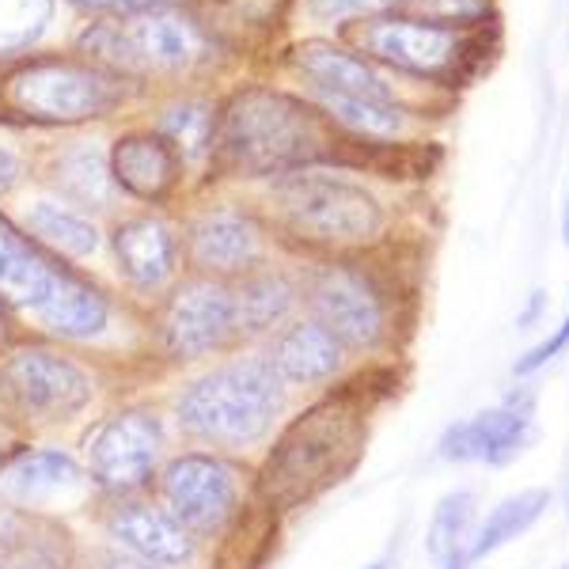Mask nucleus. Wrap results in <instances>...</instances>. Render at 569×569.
Wrapping results in <instances>:
<instances>
[{
  "instance_id": "1",
  "label": "nucleus",
  "mask_w": 569,
  "mask_h": 569,
  "mask_svg": "<svg viewBox=\"0 0 569 569\" xmlns=\"http://www.w3.org/2000/svg\"><path fill=\"white\" fill-rule=\"evenodd\" d=\"M361 415L342 399H327L300 415L278 440L262 471L266 501L289 509L338 482L361 452Z\"/></svg>"
},
{
  "instance_id": "2",
  "label": "nucleus",
  "mask_w": 569,
  "mask_h": 569,
  "mask_svg": "<svg viewBox=\"0 0 569 569\" xmlns=\"http://www.w3.org/2000/svg\"><path fill=\"white\" fill-rule=\"evenodd\" d=\"M0 300L42 319L66 338H96L107 327V300L53 259H46L4 217H0Z\"/></svg>"
},
{
  "instance_id": "3",
  "label": "nucleus",
  "mask_w": 569,
  "mask_h": 569,
  "mask_svg": "<svg viewBox=\"0 0 569 569\" xmlns=\"http://www.w3.org/2000/svg\"><path fill=\"white\" fill-rule=\"evenodd\" d=\"M281 399L284 388L270 357H243L190 383L179 399V421L213 445H254L273 426Z\"/></svg>"
},
{
  "instance_id": "4",
  "label": "nucleus",
  "mask_w": 569,
  "mask_h": 569,
  "mask_svg": "<svg viewBox=\"0 0 569 569\" xmlns=\"http://www.w3.org/2000/svg\"><path fill=\"white\" fill-rule=\"evenodd\" d=\"M220 149L240 171L270 176L319 152L316 118L273 91H247L220 118Z\"/></svg>"
},
{
  "instance_id": "5",
  "label": "nucleus",
  "mask_w": 569,
  "mask_h": 569,
  "mask_svg": "<svg viewBox=\"0 0 569 569\" xmlns=\"http://www.w3.org/2000/svg\"><path fill=\"white\" fill-rule=\"evenodd\" d=\"M273 206L297 236L316 243H365L380 232V206L369 190L335 176H289L273 187Z\"/></svg>"
},
{
  "instance_id": "6",
  "label": "nucleus",
  "mask_w": 569,
  "mask_h": 569,
  "mask_svg": "<svg viewBox=\"0 0 569 569\" xmlns=\"http://www.w3.org/2000/svg\"><path fill=\"white\" fill-rule=\"evenodd\" d=\"M0 399L31 421H58L84 410L91 380L69 357L27 346L0 361Z\"/></svg>"
},
{
  "instance_id": "7",
  "label": "nucleus",
  "mask_w": 569,
  "mask_h": 569,
  "mask_svg": "<svg viewBox=\"0 0 569 569\" xmlns=\"http://www.w3.org/2000/svg\"><path fill=\"white\" fill-rule=\"evenodd\" d=\"M88 50L114 69L176 72L198 61L201 34L194 23L171 12H144L122 23H99L88 31Z\"/></svg>"
},
{
  "instance_id": "8",
  "label": "nucleus",
  "mask_w": 569,
  "mask_h": 569,
  "mask_svg": "<svg viewBox=\"0 0 569 569\" xmlns=\"http://www.w3.org/2000/svg\"><path fill=\"white\" fill-rule=\"evenodd\" d=\"M4 96L16 110L39 122H84L114 103V84L103 72L34 66L16 72L4 84Z\"/></svg>"
},
{
  "instance_id": "9",
  "label": "nucleus",
  "mask_w": 569,
  "mask_h": 569,
  "mask_svg": "<svg viewBox=\"0 0 569 569\" xmlns=\"http://www.w3.org/2000/svg\"><path fill=\"white\" fill-rule=\"evenodd\" d=\"M160 486L168 512L194 536L224 528L236 512V501H240L232 467L213 460V456H182L163 471Z\"/></svg>"
},
{
  "instance_id": "10",
  "label": "nucleus",
  "mask_w": 569,
  "mask_h": 569,
  "mask_svg": "<svg viewBox=\"0 0 569 569\" xmlns=\"http://www.w3.org/2000/svg\"><path fill=\"white\" fill-rule=\"evenodd\" d=\"M163 452V429L149 410H122L88 448V467L107 490H133L149 482Z\"/></svg>"
},
{
  "instance_id": "11",
  "label": "nucleus",
  "mask_w": 569,
  "mask_h": 569,
  "mask_svg": "<svg viewBox=\"0 0 569 569\" xmlns=\"http://www.w3.org/2000/svg\"><path fill=\"white\" fill-rule=\"evenodd\" d=\"M311 308L316 319L342 346L372 350L383 338V305L376 289L350 266H327L311 278Z\"/></svg>"
},
{
  "instance_id": "12",
  "label": "nucleus",
  "mask_w": 569,
  "mask_h": 569,
  "mask_svg": "<svg viewBox=\"0 0 569 569\" xmlns=\"http://www.w3.org/2000/svg\"><path fill=\"white\" fill-rule=\"evenodd\" d=\"M236 335V300L224 284L198 281L163 311V342L176 357H206Z\"/></svg>"
},
{
  "instance_id": "13",
  "label": "nucleus",
  "mask_w": 569,
  "mask_h": 569,
  "mask_svg": "<svg viewBox=\"0 0 569 569\" xmlns=\"http://www.w3.org/2000/svg\"><path fill=\"white\" fill-rule=\"evenodd\" d=\"M531 445H536V426L528 421V415H520L512 407H493L448 426L445 437H440V456L452 463L482 460L505 467L517 460V456H525V448Z\"/></svg>"
},
{
  "instance_id": "14",
  "label": "nucleus",
  "mask_w": 569,
  "mask_h": 569,
  "mask_svg": "<svg viewBox=\"0 0 569 569\" xmlns=\"http://www.w3.org/2000/svg\"><path fill=\"white\" fill-rule=\"evenodd\" d=\"M365 46L380 61L407 72H445L456 61L460 39L452 27H440L429 20H376L365 27Z\"/></svg>"
},
{
  "instance_id": "15",
  "label": "nucleus",
  "mask_w": 569,
  "mask_h": 569,
  "mask_svg": "<svg viewBox=\"0 0 569 569\" xmlns=\"http://www.w3.org/2000/svg\"><path fill=\"white\" fill-rule=\"evenodd\" d=\"M110 531H114L118 543H126L156 566L194 562V531H187L171 512L156 509V505H122L110 517Z\"/></svg>"
},
{
  "instance_id": "16",
  "label": "nucleus",
  "mask_w": 569,
  "mask_h": 569,
  "mask_svg": "<svg viewBox=\"0 0 569 569\" xmlns=\"http://www.w3.org/2000/svg\"><path fill=\"white\" fill-rule=\"evenodd\" d=\"M342 350L346 346L338 342L319 319H305V323H292L278 342H273L270 365L278 369L281 380L316 383L342 369Z\"/></svg>"
},
{
  "instance_id": "17",
  "label": "nucleus",
  "mask_w": 569,
  "mask_h": 569,
  "mask_svg": "<svg viewBox=\"0 0 569 569\" xmlns=\"http://www.w3.org/2000/svg\"><path fill=\"white\" fill-rule=\"evenodd\" d=\"M114 254L137 289H156L176 273V236L163 220H130L118 228Z\"/></svg>"
},
{
  "instance_id": "18",
  "label": "nucleus",
  "mask_w": 569,
  "mask_h": 569,
  "mask_svg": "<svg viewBox=\"0 0 569 569\" xmlns=\"http://www.w3.org/2000/svg\"><path fill=\"white\" fill-rule=\"evenodd\" d=\"M110 179L133 198H163L176 182V152L168 149L163 137L133 133L114 144Z\"/></svg>"
},
{
  "instance_id": "19",
  "label": "nucleus",
  "mask_w": 569,
  "mask_h": 569,
  "mask_svg": "<svg viewBox=\"0 0 569 569\" xmlns=\"http://www.w3.org/2000/svg\"><path fill=\"white\" fill-rule=\"evenodd\" d=\"M80 486V467L66 452L53 448H34L0 467V498L12 505L46 501L53 493H66Z\"/></svg>"
},
{
  "instance_id": "20",
  "label": "nucleus",
  "mask_w": 569,
  "mask_h": 569,
  "mask_svg": "<svg viewBox=\"0 0 569 569\" xmlns=\"http://www.w3.org/2000/svg\"><path fill=\"white\" fill-rule=\"evenodd\" d=\"M300 69L308 72V80L319 91H338V96H369V99H391V88L383 84L376 72L365 66L361 58L338 50L327 42H308L300 46Z\"/></svg>"
},
{
  "instance_id": "21",
  "label": "nucleus",
  "mask_w": 569,
  "mask_h": 569,
  "mask_svg": "<svg viewBox=\"0 0 569 569\" xmlns=\"http://www.w3.org/2000/svg\"><path fill=\"white\" fill-rule=\"evenodd\" d=\"M190 243H194V259L220 273L247 270L259 254V232L240 213H213L198 220Z\"/></svg>"
},
{
  "instance_id": "22",
  "label": "nucleus",
  "mask_w": 569,
  "mask_h": 569,
  "mask_svg": "<svg viewBox=\"0 0 569 569\" xmlns=\"http://www.w3.org/2000/svg\"><path fill=\"white\" fill-rule=\"evenodd\" d=\"M547 505H550V490H525V493H512V498H505L498 509L486 517V525L479 528V539H475L471 550H467V558H471V562H479V558H486L490 550L505 547L509 539L525 536V531L547 512Z\"/></svg>"
},
{
  "instance_id": "23",
  "label": "nucleus",
  "mask_w": 569,
  "mask_h": 569,
  "mask_svg": "<svg viewBox=\"0 0 569 569\" xmlns=\"http://www.w3.org/2000/svg\"><path fill=\"white\" fill-rule=\"evenodd\" d=\"M27 224H31V232L39 236V240L72 254V259H84V254H91L99 247L96 224H91L88 217L72 213L61 201H34V206L27 209Z\"/></svg>"
},
{
  "instance_id": "24",
  "label": "nucleus",
  "mask_w": 569,
  "mask_h": 569,
  "mask_svg": "<svg viewBox=\"0 0 569 569\" xmlns=\"http://www.w3.org/2000/svg\"><path fill=\"white\" fill-rule=\"evenodd\" d=\"M232 300H236V330L254 335V330H270L273 323H281V319L289 316L292 289L284 278L266 273V278L243 281L240 292H232Z\"/></svg>"
},
{
  "instance_id": "25",
  "label": "nucleus",
  "mask_w": 569,
  "mask_h": 569,
  "mask_svg": "<svg viewBox=\"0 0 569 569\" xmlns=\"http://www.w3.org/2000/svg\"><path fill=\"white\" fill-rule=\"evenodd\" d=\"M319 103L327 114H335L346 130L361 137H395L402 130V110L395 99H369V96H338V91H319Z\"/></svg>"
},
{
  "instance_id": "26",
  "label": "nucleus",
  "mask_w": 569,
  "mask_h": 569,
  "mask_svg": "<svg viewBox=\"0 0 569 569\" xmlns=\"http://www.w3.org/2000/svg\"><path fill=\"white\" fill-rule=\"evenodd\" d=\"M61 547L39 525L0 520V569H61Z\"/></svg>"
},
{
  "instance_id": "27",
  "label": "nucleus",
  "mask_w": 569,
  "mask_h": 569,
  "mask_svg": "<svg viewBox=\"0 0 569 569\" xmlns=\"http://www.w3.org/2000/svg\"><path fill=\"white\" fill-rule=\"evenodd\" d=\"M58 182L69 198L84 201V206H107L110 190H114L110 168L91 144H72L58 156Z\"/></svg>"
},
{
  "instance_id": "28",
  "label": "nucleus",
  "mask_w": 569,
  "mask_h": 569,
  "mask_svg": "<svg viewBox=\"0 0 569 569\" xmlns=\"http://www.w3.org/2000/svg\"><path fill=\"white\" fill-rule=\"evenodd\" d=\"M53 0H0V53L31 46L50 27Z\"/></svg>"
},
{
  "instance_id": "29",
  "label": "nucleus",
  "mask_w": 569,
  "mask_h": 569,
  "mask_svg": "<svg viewBox=\"0 0 569 569\" xmlns=\"http://www.w3.org/2000/svg\"><path fill=\"white\" fill-rule=\"evenodd\" d=\"M471 517H475L471 493H448V498L437 505L433 525H429V536H426V550L433 562H445L452 550H460V539H463V531L471 528Z\"/></svg>"
},
{
  "instance_id": "30",
  "label": "nucleus",
  "mask_w": 569,
  "mask_h": 569,
  "mask_svg": "<svg viewBox=\"0 0 569 569\" xmlns=\"http://www.w3.org/2000/svg\"><path fill=\"white\" fill-rule=\"evenodd\" d=\"M163 137H168L187 160H201L213 141V118L201 103H182L176 110H168L163 118Z\"/></svg>"
},
{
  "instance_id": "31",
  "label": "nucleus",
  "mask_w": 569,
  "mask_h": 569,
  "mask_svg": "<svg viewBox=\"0 0 569 569\" xmlns=\"http://www.w3.org/2000/svg\"><path fill=\"white\" fill-rule=\"evenodd\" d=\"M566 346H569V311H566L562 327H558L555 335L547 338V342L531 346V350L517 361V369H512V372H517V376H536L539 369H547V365L555 361L558 353H566Z\"/></svg>"
},
{
  "instance_id": "32",
  "label": "nucleus",
  "mask_w": 569,
  "mask_h": 569,
  "mask_svg": "<svg viewBox=\"0 0 569 569\" xmlns=\"http://www.w3.org/2000/svg\"><path fill=\"white\" fill-rule=\"evenodd\" d=\"M429 8V23L445 20V23H471V20H482L490 12L486 0H426Z\"/></svg>"
},
{
  "instance_id": "33",
  "label": "nucleus",
  "mask_w": 569,
  "mask_h": 569,
  "mask_svg": "<svg viewBox=\"0 0 569 569\" xmlns=\"http://www.w3.org/2000/svg\"><path fill=\"white\" fill-rule=\"evenodd\" d=\"M391 4H410V0H308V8L316 16H365V12H380Z\"/></svg>"
},
{
  "instance_id": "34",
  "label": "nucleus",
  "mask_w": 569,
  "mask_h": 569,
  "mask_svg": "<svg viewBox=\"0 0 569 569\" xmlns=\"http://www.w3.org/2000/svg\"><path fill=\"white\" fill-rule=\"evenodd\" d=\"M91 569H160L149 558H130V555H99Z\"/></svg>"
},
{
  "instance_id": "35",
  "label": "nucleus",
  "mask_w": 569,
  "mask_h": 569,
  "mask_svg": "<svg viewBox=\"0 0 569 569\" xmlns=\"http://www.w3.org/2000/svg\"><path fill=\"white\" fill-rule=\"evenodd\" d=\"M88 8H122V12H133V8H152L160 0H80Z\"/></svg>"
},
{
  "instance_id": "36",
  "label": "nucleus",
  "mask_w": 569,
  "mask_h": 569,
  "mask_svg": "<svg viewBox=\"0 0 569 569\" xmlns=\"http://www.w3.org/2000/svg\"><path fill=\"white\" fill-rule=\"evenodd\" d=\"M16 171H20V168H16V156L0 149V190L12 187V182H16Z\"/></svg>"
},
{
  "instance_id": "37",
  "label": "nucleus",
  "mask_w": 569,
  "mask_h": 569,
  "mask_svg": "<svg viewBox=\"0 0 569 569\" xmlns=\"http://www.w3.org/2000/svg\"><path fill=\"white\" fill-rule=\"evenodd\" d=\"M543 292H536V297H531V305H528V311H525V319H520V327H531L539 319V305H543Z\"/></svg>"
},
{
  "instance_id": "38",
  "label": "nucleus",
  "mask_w": 569,
  "mask_h": 569,
  "mask_svg": "<svg viewBox=\"0 0 569 569\" xmlns=\"http://www.w3.org/2000/svg\"><path fill=\"white\" fill-rule=\"evenodd\" d=\"M467 566H471V558H467L463 550H452V555L440 562V569H467Z\"/></svg>"
},
{
  "instance_id": "39",
  "label": "nucleus",
  "mask_w": 569,
  "mask_h": 569,
  "mask_svg": "<svg viewBox=\"0 0 569 569\" xmlns=\"http://www.w3.org/2000/svg\"><path fill=\"white\" fill-rule=\"evenodd\" d=\"M562 240L569 243V201H566V213H562Z\"/></svg>"
},
{
  "instance_id": "40",
  "label": "nucleus",
  "mask_w": 569,
  "mask_h": 569,
  "mask_svg": "<svg viewBox=\"0 0 569 569\" xmlns=\"http://www.w3.org/2000/svg\"><path fill=\"white\" fill-rule=\"evenodd\" d=\"M369 569H383V566H380V562H376V566H369Z\"/></svg>"
},
{
  "instance_id": "41",
  "label": "nucleus",
  "mask_w": 569,
  "mask_h": 569,
  "mask_svg": "<svg viewBox=\"0 0 569 569\" xmlns=\"http://www.w3.org/2000/svg\"><path fill=\"white\" fill-rule=\"evenodd\" d=\"M558 569H569V562H566V566H558Z\"/></svg>"
},
{
  "instance_id": "42",
  "label": "nucleus",
  "mask_w": 569,
  "mask_h": 569,
  "mask_svg": "<svg viewBox=\"0 0 569 569\" xmlns=\"http://www.w3.org/2000/svg\"><path fill=\"white\" fill-rule=\"evenodd\" d=\"M0 335H4V330H0Z\"/></svg>"
}]
</instances>
